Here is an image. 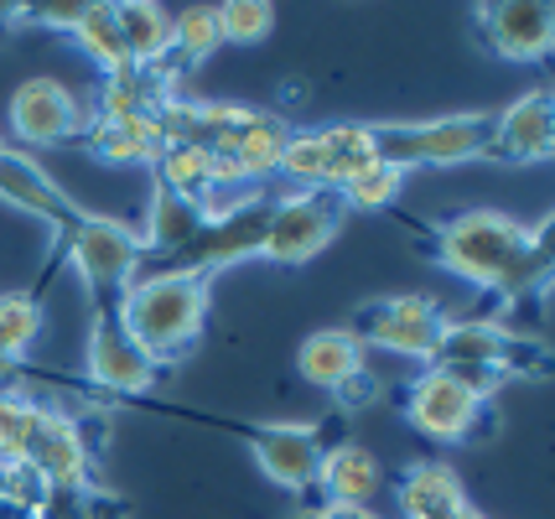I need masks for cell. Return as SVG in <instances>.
<instances>
[{
	"label": "cell",
	"instance_id": "cell-1",
	"mask_svg": "<svg viewBox=\"0 0 555 519\" xmlns=\"http://www.w3.org/2000/svg\"><path fill=\"white\" fill-rule=\"evenodd\" d=\"M421 239L431 245L436 265L473 281L493 301L534 297L551 275V223H519L499 208H467L457 219H441L436 229H421Z\"/></svg>",
	"mask_w": 555,
	"mask_h": 519
},
{
	"label": "cell",
	"instance_id": "cell-2",
	"mask_svg": "<svg viewBox=\"0 0 555 519\" xmlns=\"http://www.w3.org/2000/svg\"><path fill=\"white\" fill-rule=\"evenodd\" d=\"M208 291L214 281L197 271H171V265H141L135 281L120 291L115 312L130 343L141 348L156 369L182 364L208 327Z\"/></svg>",
	"mask_w": 555,
	"mask_h": 519
},
{
	"label": "cell",
	"instance_id": "cell-3",
	"mask_svg": "<svg viewBox=\"0 0 555 519\" xmlns=\"http://www.w3.org/2000/svg\"><path fill=\"white\" fill-rule=\"evenodd\" d=\"M493 115H441V120H400V125H369L374 156L411 172V167H462L488 156Z\"/></svg>",
	"mask_w": 555,
	"mask_h": 519
},
{
	"label": "cell",
	"instance_id": "cell-4",
	"mask_svg": "<svg viewBox=\"0 0 555 519\" xmlns=\"http://www.w3.org/2000/svg\"><path fill=\"white\" fill-rule=\"evenodd\" d=\"M52 260H68L73 271H78V281L89 286L94 307H115L120 291L145 265V245H141V234H135L130 223L89 213V219L68 234V245L52 249Z\"/></svg>",
	"mask_w": 555,
	"mask_h": 519
},
{
	"label": "cell",
	"instance_id": "cell-5",
	"mask_svg": "<svg viewBox=\"0 0 555 519\" xmlns=\"http://www.w3.org/2000/svg\"><path fill=\"white\" fill-rule=\"evenodd\" d=\"M452 364L493 369L504 385H514L525 374H545V348L525 333H508L499 317H447V333L426 369H452Z\"/></svg>",
	"mask_w": 555,
	"mask_h": 519
},
{
	"label": "cell",
	"instance_id": "cell-6",
	"mask_svg": "<svg viewBox=\"0 0 555 519\" xmlns=\"http://www.w3.org/2000/svg\"><path fill=\"white\" fill-rule=\"evenodd\" d=\"M270 203L266 193H249L240 198L229 213L218 219H203V229L193 234V245L177 249L167 265L171 271H197L214 281L223 265H240V260H260V245H266V223H270Z\"/></svg>",
	"mask_w": 555,
	"mask_h": 519
},
{
	"label": "cell",
	"instance_id": "cell-7",
	"mask_svg": "<svg viewBox=\"0 0 555 519\" xmlns=\"http://www.w3.org/2000/svg\"><path fill=\"white\" fill-rule=\"evenodd\" d=\"M343 198L338 193H286V198L270 203V223H266V245L260 260L270 265H301L312 260L317 249L333 245V234L343 229Z\"/></svg>",
	"mask_w": 555,
	"mask_h": 519
},
{
	"label": "cell",
	"instance_id": "cell-8",
	"mask_svg": "<svg viewBox=\"0 0 555 519\" xmlns=\"http://www.w3.org/2000/svg\"><path fill=\"white\" fill-rule=\"evenodd\" d=\"M0 203H11V208H22V213L48 223L52 249L68 245V234L89 219V208L73 198L57 177H48V167H42L37 156H26L22 146L0 151Z\"/></svg>",
	"mask_w": 555,
	"mask_h": 519
},
{
	"label": "cell",
	"instance_id": "cell-9",
	"mask_svg": "<svg viewBox=\"0 0 555 519\" xmlns=\"http://www.w3.org/2000/svg\"><path fill=\"white\" fill-rule=\"evenodd\" d=\"M348 333L363 348H389V353L431 364L436 343L447 333V307H436L431 297H385V301H369Z\"/></svg>",
	"mask_w": 555,
	"mask_h": 519
},
{
	"label": "cell",
	"instance_id": "cell-10",
	"mask_svg": "<svg viewBox=\"0 0 555 519\" xmlns=\"http://www.w3.org/2000/svg\"><path fill=\"white\" fill-rule=\"evenodd\" d=\"M327 426L333 420H317V426H240V437L255 452V468L266 472L275 489L307 494V489H317L322 457L333 452Z\"/></svg>",
	"mask_w": 555,
	"mask_h": 519
},
{
	"label": "cell",
	"instance_id": "cell-11",
	"mask_svg": "<svg viewBox=\"0 0 555 519\" xmlns=\"http://www.w3.org/2000/svg\"><path fill=\"white\" fill-rule=\"evenodd\" d=\"M405 416L431 442H473L488 420V400H478L447 369H421L405 385Z\"/></svg>",
	"mask_w": 555,
	"mask_h": 519
},
{
	"label": "cell",
	"instance_id": "cell-12",
	"mask_svg": "<svg viewBox=\"0 0 555 519\" xmlns=\"http://www.w3.org/2000/svg\"><path fill=\"white\" fill-rule=\"evenodd\" d=\"M83 369H89V385L104 390V395H151L156 379H162V369L130 343V333L120 327V312H115V307H94Z\"/></svg>",
	"mask_w": 555,
	"mask_h": 519
},
{
	"label": "cell",
	"instance_id": "cell-13",
	"mask_svg": "<svg viewBox=\"0 0 555 519\" xmlns=\"http://www.w3.org/2000/svg\"><path fill=\"white\" fill-rule=\"evenodd\" d=\"M83 125L89 115L63 78H26L11 94V130L26 146H68L83 135Z\"/></svg>",
	"mask_w": 555,
	"mask_h": 519
},
{
	"label": "cell",
	"instance_id": "cell-14",
	"mask_svg": "<svg viewBox=\"0 0 555 519\" xmlns=\"http://www.w3.org/2000/svg\"><path fill=\"white\" fill-rule=\"evenodd\" d=\"M26 468L48 483L52 494H89L94 489V457H89V442L78 431V420L63 416V411H48L42 426H37V442L26 452Z\"/></svg>",
	"mask_w": 555,
	"mask_h": 519
},
{
	"label": "cell",
	"instance_id": "cell-15",
	"mask_svg": "<svg viewBox=\"0 0 555 519\" xmlns=\"http://www.w3.org/2000/svg\"><path fill=\"white\" fill-rule=\"evenodd\" d=\"M483 42L508 63H540L555 48V5L551 0H499L478 5Z\"/></svg>",
	"mask_w": 555,
	"mask_h": 519
},
{
	"label": "cell",
	"instance_id": "cell-16",
	"mask_svg": "<svg viewBox=\"0 0 555 519\" xmlns=\"http://www.w3.org/2000/svg\"><path fill=\"white\" fill-rule=\"evenodd\" d=\"M555 151V109L551 89H530L519 100L493 115V135H488V156H499L508 167H540Z\"/></svg>",
	"mask_w": 555,
	"mask_h": 519
},
{
	"label": "cell",
	"instance_id": "cell-17",
	"mask_svg": "<svg viewBox=\"0 0 555 519\" xmlns=\"http://www.w3.org/2000/svg\"><path fill=\"white\" fill-rule=\"evenodd\" d=\"M395 504H400V519H462L473 504H467V489L452 472V463H411L395 483Z\"/></svg>",
	"mask_w": 555,
	"mask_h": 519
},
{
	"label": "cell",
	"instance_id": "cell-18",
	"mask_svg": "<svg viewBox=\"0 0 555 519\" xmlns=\"http://www.w3.org/2000/svg\"><path fill=\"white\" fill-rule=\"evenodd\" d=\"M83 135H89V156L109 167H156V156L167 151L151 115H94Z\"/></svg>",
	"mask_w": 555,
	"mask_h": 519
},
{
	"label": "cell",
	"instance_id": "cell-19",
	"mask_svg": "<svg viewBox=\"0 0 555 519\" xmlns=\"http://www.w3.org/2000/svg\"><path fill=\"white\" fill-rule=\"evenodd\" d=\"M296 374L317 390H348L363 374V343L348 327H322L296 348Z\"/></svg>",
	"mask_w": 555,
	"mask_h": 519
},
{
	"label": "cell",
	"instance_id": "cell-20",
	"mask_svg": "<svg viewBox=\"0 0 555 519\" xmlns=\"http://www.w3.org/2000/svg\"><path fill=\"white\" fill-rule=\"evenodd\" d=\"M379 483H385V468L359 442H333V452L322 457V472H317V489L327 494V504H374Z\"/></svg>",
	"mask_w": 555,
	"mask_h": 519
},
{
	"label": "cell",
	"instance_id": "cell-21",
	"mask_svg": "<svg viewBox=\"0 0 555 519\" xmlns=\"http://www.w3.org/2000/svg\"><path fill=\"white\" fill-rule=\"evenodd\" d=\"M291 141V125L281 115H266V109H249V120L240 125V135L229 141L214 156H229L240 167L244 182H266L270 172H281V151Z\"/></svg>",
	"mask_w": 555,
	"mask_h": 519
},
{
	"label": "cell",
	"instance_id": "cell-22",
	"mask_svg": "<svg viewBox=\"0 0 555 519\" xmlns=\"http://www.w3.org/2000/svg\"><path fill=\"white\" fill-rule=\"evenodd\" d=\"M203 229V213H197L193 198H177L162 182H151V203H145V234L141 245L151 260H171L177 249L193 245V234Z\"/></svg>",
	"mask_w": 555,
	"mask_h": 519
},
{
	"label": "cell",
	"instance_id": "cell-23",
	"mask_svg": "<svg viewBox=\"0 0 555 519\" xmlns=\"http://www.w3.org/2000/svg\"><path fill=\"white\" fill-rule=\"evenodd\" d=\"M115 22H120L125 52L135 68H156L171 57V11L156 0H115Z\"/></svg>",
	"mask_w": 555,
	"mask_h": 519
},
{
	"label": "cell",
	"instance_id": "cell-24",
	"mask_svg": "<svg viewBox=\"0 0 555 519\" xmlns=\"http://www.w3.org/2000/svg\"><path fill=\"white\" fill-rule=\"evenodd\" d=\"M317 135H322V187L327 193H338L353 172H363L369 161H379L374 141H369V125L343 120V125H322Z\"/></svg>",
	"mask_w": 555,
	"mask_h": 519
},
{
	"label": "cell",
	"instance_id": "cell-25",
	"mask_svg": "<svg viewBox=\"0 0 555 519\" xmlns=\"http://www.w3.org/2000/svg\"><path fill=\"white\" fill-rule=\"evenodd\" d=\"M73 42L94 57L104 78L125 74V68H135L130 63V52H125V37H120V22H115V0H89V11L78 16L73 26Z\"/></svg>",
	"mask_w": 555,
	"mask_h": 519
},
{
	"label": "cell",
	"instance_id": "cell-26",
	"mask_svg": "<svg viewBox=\"0 0 555 519\" xmlns=\"http://www.w3.org/2000/svg\"><path fill=\"white\" fill-rule=\"evenodd\" d=\"M223 48V26H218V5H188L171 16V63L177 68H193L208 63Z\"/></svg>",
	"mask_w": 555,
	"mask_h": 519
},
{
	"label": "cell",
	"instance_id": "cell-27",
	"mask_svg": "<svg viewBox=\"0 0 555 519\" xmlns=\"http://www.w3.org/2000/svg\"><path fill=\"white\" fill-rule=\"evenodd\" d=\"M151 182H162L167 193L177 198H203V193H214V151L203 146H167L156 156V177Z\"/></svg>",
	"mask_w": 555,
	"mask_h": 519
},
{
	"label": "cell",
	"instance_id": "cell-28",
	"mask_svg": "<svg viewBox=\"0 0 555 519\" xmlns=\"http://www.w3.org/2000/svg\"><path fill=\"white\" fill-rule=\"evenodd\" d=\"M42 338V301L37 291H5L0 297V359L22 364Z\"/></svg>",
	"mask_w": 555,
	"mask_h": 519
},
{
	"label": "cell",
	"instance_id": "cell-29",
	"mask_svg": "<svg viewBox=\"0 0 555 519\" xmlns=\"http://www.w3.org/2000/svg\"><path fill=\"white\" fill-rule=\"evenodd\" d=\"M42 416H48V405H37L22 390H0V463H26Z\"/></svg>",
	"mask_w": 555,
	"mask_h": 519
},
{
	"label": "cell",
	"instance_id": "cell-30",
	"mask_svg": "<svg viewBox=\"0 0 555 519\" xmlns=\"http://www.w3.org/2000/svg\"><path fill=\"white\" fill-rule=\"evenodd\" d=\"M400 182H405V172H400V167H389V161H369L363 172H353L348 182H343L338 198H343V208L379 213V208H389V203L400 198Z\"/></svg>",
	"mask_w": 555,
	"mask_h": 519
},
{
	"label": "cell",
	"instance_id": "cell-31",
	"mask_svg": "<svg viewBox=\"0 0 555 519\" xmlns=\"http://www.w3.org/2000/svg\"><path fill=\"white\" fill-rule=\"evenodd\" d=\"M218 26H223V48H260L270 31H275V5L266 0H229L218 5Z\"/></svg>",
	"mask_w": 555,
	"mask_h": 519
},
{
	"label": "cell",
	"instance_id": "cell-32",
	"mask_svg": "<svg viewBox=\"0 0 555 519\" xmlns=\"http://www.w3.org/2000/svg\"><path fill=\"white\" fill-rule=\"evenodd\" d=\"M83 11H89V0H26V5H16V22L52 26V31H73Z\"/></svg>",
	"mask_w": 555,
	"mask_h": 519
},
{
	"label": "cell",
	"instance_id": "cell-33",
	"mask_svg": "<svg viewBox=\"0 0 555 519\" xmlns=\"http://www.w3.org/2000/svg\"><path fill=\"white\" fill-rule=\"evenodd\" d=\"M307 519H385V515L369 509V504H327V498H322V509H312Z\"/></svg>",
	"mask_w": 555,
	"mask_h": 519
},
{
	"label": "cell",
	"instance_id": "cell-34",
	"mask_svg": "<svg viewBox=\"0 0 555 519\" xmlns=\"http://www.w3.org/2000/svg\"><path fill=\"white\" fill-rule=\"evenodd\" d=\"M462 519H488V515H478V509H467V515H462Z\"/></svg>",
	"mask_w": 555,
	"mask_h": 519
},
{
	"label": "cell",
	"instance_id": "cell-35",
	"mask_svg": "<svg viewBox=\"0 0 555 519\" xmlns=\"http://www.w3.org/2000/svg\"><path fill=\"white\" fill-rule=\"evenodd\" d=\"M0 151H5V141H0Z\"/></svg>",
	"mask_w": 555,
	"mask_h": 519
}]
</instances>
